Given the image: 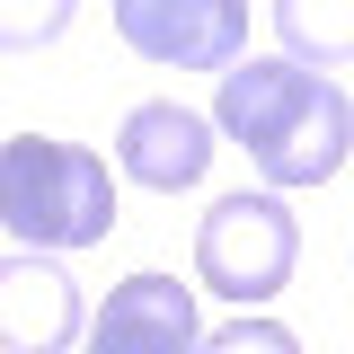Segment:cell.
<instances>
[{"label": "cell", "instance_id": "cell-6", "mask_svg": "<svg viewBox=\"0 0 354 354\" xmlns=\"http://www.w3.org/2000/svg\"><path fill=\"white\" fill-rule=\"evenodd\" d=\"M115 169L133 186H151V195H186L213 169V124L195 106H177V97H142L124 115V133H115Z\"/></svg>", "mask_w": 354, "mask_h": 354}, {"label": "cell", "instance_id": "cell-3", "mask_svg": "<svg viewBox=\"0 0 354 354\" xmlns=\"http://www.w3.org/2000/svg\"><path fill=\"white\" fill-rule=\"evenodd\" d=\"M292 266H301V221L283 213V195H221L213 213H204V230H195V274H204V292H221V301L257 310L274 301L283 283H292Z\"/></svg>", "mask_w": 354, "mask_h": 354}, {"label": "cell", "instance_id": "cell-1", "mask_svg": "<svg viewBox=\"0 0 354 354\" xmlns=\"http://www.w3.org/2000/svg\"><path fill=\"white\" fill-rule=\"evenodd\" d=\"M213 133L248 151L266 186H328L354 151V97L292 53H239L213 71Z\"/></svg>", "mask_w": 354, "mask_h": 354}, {"label": "cell", "instance_id": "cell-8", "mask_svg": "<svg viewBox=\"0 0 354 354\" xmlns=\"http://www.w3.org/2000/svg\"><path fill=\"white\" fill-rule=\"evenodd\" d=\"M274 36L310 71H346L354 62V0H274Z\"/></svg>", "mask_w": 354, "mask_h": 354}, {"label": "cell", "instance_id": "cell-9", "mask_svg": "<svg viewBox=\"0 0 354 354\" xmlns=\"http://www.w3.org/2000/svg\"><path fill=\"white\" fill-rule=\"evenodd\" d=\"M71 9L80 0H0V53H36L71 27Z\"/></svg>", "mask_w": 354, "mask_h": 354}, {"label": "cell", "instance_id": "cell-7", "mask_svg": "<svg viewBox=\"0 0 354 354\" xmlns=\"http://www.w3.org/2000/svg\"><path fill=\"white\" fill-rule=\"evenodd\" d=\"M195 292L177 274H124L88 319V354H195Z\"/></svg>", "mask_w": 354, "mask_h": 354}, {"label": "cell", "instance_id": "cell-5", "mask_svg": "<svg viewBox=\"0 0 354 354\" xmlns=\"http://www.w3.org/2000/svg\"><path fill=\"white\" fill-rule=\"evenodd\" d=\"M88 328L80 283L62 274L53 248H18L0 257V354H71Z\"/></svg>", "mask_w": 354, "mask_h": 354}, {"label": "cell", "instance_id": "cell-4", "mask_svg": "<svg viewBox=\"0 0 354 354\" xmlns=\"http://www.w3.org/2000/svg\"><path fill=\"white\" fill-rule=\"evenodd\" d=\"M115 36L160 71H230L248 53V0H115Z\"/></svg>", "mask_w": 354, "mask_h": 354}, {"label": "cell", "instance_id": "cell-2", "mask_svg": "<svg viewBox=\"0 0 354 354\" xmlns=\"http://www.w3.org/2000/svg\"><path fill=\"white\" fill-rule=\"evenodd\" d=\"M0 221L27 248H97L115 230V177L97 151L53 142V133H18L0 142Z\"/></svg>", "mask_w": 354, "mask_h": 354}, {"label": "cell", "instance_id": "cell-10", "mask_svg": "<svg viewBox=\"0 0 354 354\" xmlns=\"http://www.w3.org/2000/svg\"><path fill=\"white\" fill-rule=\"evenodd\" d=\"M195 354H301V337L248 310V319H230V328H213V337H195Z\"/></svg>", "mask_w": 354, "mask_h": 354}]
</instances>
